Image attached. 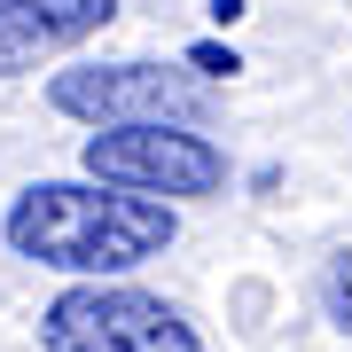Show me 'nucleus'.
Segmentation results:
<instances>
[{
  "label": "nucleus",
  "instance_id": "1",
  "mask_svg": "<svg viewBox=\"0 0 352 352\" xmlns=\"http://www.w3.org/2000/svg\"><path fill=\"white\" fill-rule=\"evenodd\" d=\"M173 204L102 188V180H39L8 204V243L63 274H126L173 243Z\"/></svg>",
  "mask_w": 352,
  "mask_h": 352
},
{
  "label": "nucleus",
  "instance_id": "2",
  "mask_svg": "<svg viewBox=\"0 0 352 352\" xmlns=\"http://www.w3.org/2000/svg\"><path fill=\"white\" fill-rule=\"evenodd\" d=\"M39 337H47V352H204L196 329L164 298H149V289H110V282L63 289L39 314Z\"/></svg>",
  "mask_w": 352,
  "mask_h": 352
},
{
  "label": "nucleus",
  "instance_id": "3",
  "mask_svg": "<svg viewBox=\"0 0 352 352\" xmlns=\"http://www.w3.org/2000/svg\"><path fill=\"white\" fill-rule=\"evenodd\" d=\"M87 180L102 188H126V196H212L227 180V157L188 126H110L87 141Z\"/></svg>",
  "mask_w": 352,
  "mask_h": 352
},
{
  "label": "nucleus",
  "instance_id": "4",
  "mask_svg": "<svg viewBox=\"0 0 352 352\" xmlns=\"http://www.w3.org/2000/svg\"><path fill=\"white\" fill-rule=\"evenodd\" d=\"M47 102L63 118H94L110 126H188L204 118V94L164 63H87V71H55Z\"/></svg>",
  "mask_w": 352,
  "mask_h": 352
},
{
  "label": "nucleus",
  "instance_id": "5",
  "mask_svg": "<svg viewBox=\"0 0 352 352\" xmlns=\"http://www.w3.org/2000/svg\"><path fill=\"white\" fill-rule=\"evenodd\" d=\"M110 16H118V0H0V78L32 71L55 47H78Z\"/></svg>",
  "mask_w": 352,
  "mask_h": 352
},
{
  "label": "nucleus",
  "instance_id": "6",
  "mask_svg": "<svg viewBox=\"0 0 352 352\" xmlns=\"http://www.w3.org/2000/svg\"><path fill=\"white\" fill-rule=\"evenodd\" d=\"M321 314L352 337V251H337V258H329V274H321Z\"/></svg>",
  "mask_w": 352,
  "mask_h": 352
}]
</instances>
